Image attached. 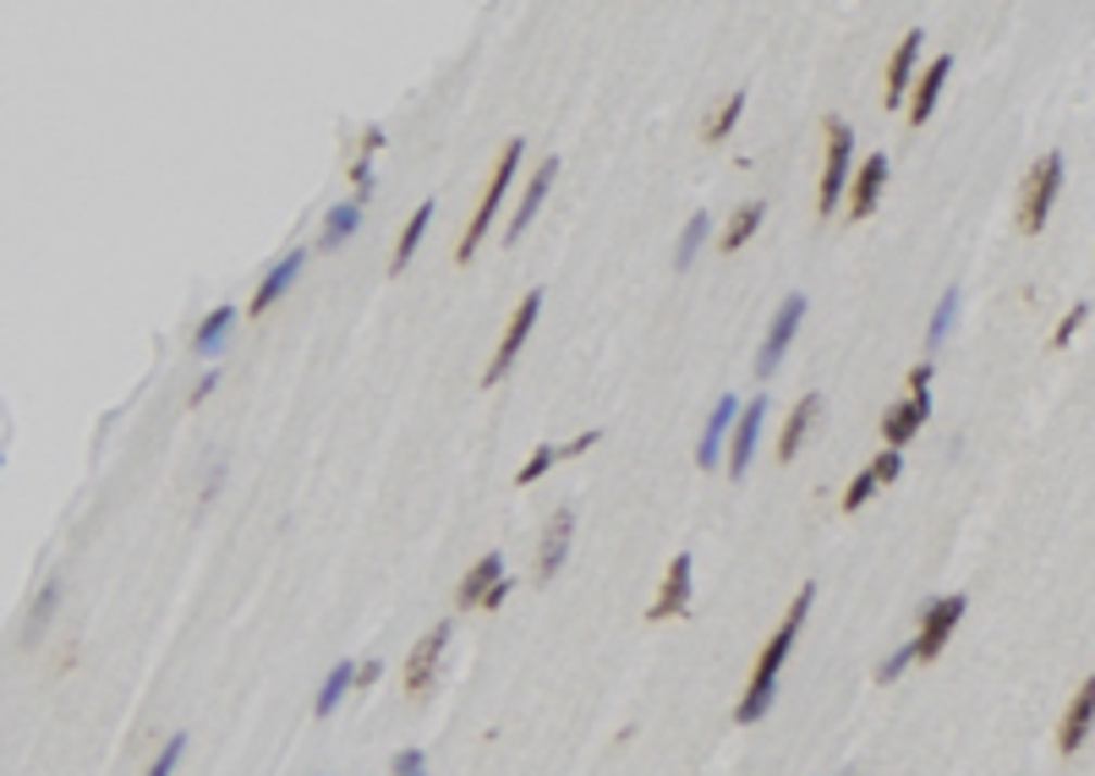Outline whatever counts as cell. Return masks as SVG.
I'll return each mask as SVG.
<instances>
[{"instance_id":"6da1fadb","label":"cell","mask_w":1095,"mask_h":776,"mask_svg":"<svg viewBox=\"0 0 1095 776\" xmlns=\"http://www.w3.org/2000/svg\"><path fill=\"white\" fill-rule=\"evenodd\" d=\"M515 165H520V137L504 142L499 165H493V176H488V187H482V203H477V214H471V225H466V236H461V246H455V263H471V257H477V246H482V236H488V225H493V214H499V203H504V187H509Z\"/></svg>"},{"instance_id":"7a4b0ae2","label":"cell","mask_w":1095,"mask_h":776,"mask_svg":"<svg viewBox=\"0 0 1095 776\" xmlns=\"http://www.w3.org/2000/svg\"><path fill=\"white\" fill-rule=\"evenodd\" d=\"M810 601H816V585H805V590H800V596L789 601L783 624L772 629V640H767V646H762V657H756V673H751V684H778V667H783V657L794 651V635H800V624H805Z\"/></svg>"},{"instance_id":"3957f363","label":"cell","mask_w":1095,"mask_h":776,"mask_svg":"<svg viewBox=\"0 0 1095 776\" xmlns=\"http://www.w3.org/2000/svg\"><path fill=\"white\" fill-rule=\"evenodd\" d=\"M849 165H855V137H849V120L828 115V170H821V192H816L821 214H833V208H839V198H844V187H849Z\"/></svg>"},{"instance_id":"277c9868","label":"cell","mask_w":1095,"mask_h":776,"mask_svg":"<svg viewBox=\"0 0 1095 776\" xmlns=\"http://www.w3.org/2000/svg\"><path fill=\"white\" fill-rule=\"evenodd\" d=\"M1057 187H1062V153H1046V160H1035L1030 187H1024V208H1019V230H1024V236H1035V230L1046 225Z\"/></svg>"},{"instance_id":"5b68a950","label":"cell","mask_w":1095,"mask_h":776,"mask_svg":"<svg viewBox=\"0 0 1095 776\" xmlns=\"http://www.w3.org/2000/svg\"><path fill=\"white\" fill-rule=\"evenodd\" d=\"M504 596H509V574H504V558H499V552L477 558V563L461 574V590H455L461 607H499Z\"/></svg>"},{"instance_id":"8992f818","label":"cell","mask_w":1095,"mask_h":776,"mask_svg":"<svg viewBox=\"0 0 1095 776\" xmlns=\"http://www.w3.org/2000/svg\"><path fill=\"white\" fill-rule=\"evenodd\" d=\"M444 646H450V624H433V629H428V635L417 640V651L405 657V695H411V700L433 689V678H439V662H444Z\"/></svg>"},{"instance_id":"52a82bcc","label":"cell","mask_w":1095,"mask_h":776,"mask_svg":"<svg viewBox=\"0 0 1095 776\" xmlns=\"http://www.w3.org/2000/svg\"><path fill=\"white\" fill-rule=\"evenodd\" d=\"M965 618V596H942V601H931L926 612H920V635H915V662H931L942 646H947V635H953V624Z\"/></svg>"},{"instance_id":"ba28073f","label":"cell","mask_w":1095,"mask_h":776,"mask_svg":"<svg viewBox=\"0 0 1095 776\" xmlns=\"http://www.w3.org/2000/svg\"><path fill=\"white\" fill-rule=\"evenodd\" d=\"M800 318H805V295H783L778 313H772V329H767V340H762V351H756V372H762V378L778 372V361H783V351H789Z\"/></svg>"},{"instance_id":"9c48e42d","label":"cell","mask_w":1095,"mask_h":776,"mask_svg":"<svg viewBox=\"0 0 1095 776\" xmlns=\"http://www.w3.org/2000/svg\"><path fill=\"white\" fill-rule=\"evenodd\" d=\"M537 306H542V290L520 295V306H515V318H509V329H504V340H499V351H493V361H488V372H482V389L504 383V367L515 361L520 340H526V334H531V323H537Z\"/></svg>"},{"instance_id":"30bf717a","label":"cell","mask_w":1095,"mask_h":776,"mask_svg":"<svg viewBox=\"0 0 1095 776\" xmlns=\"http://www.w3.org/2000/svg\"><path fill=\"white\" fill-rule=\"evenodd\" d=\"M684 607H691V552L668 558V574H663L657 601L646 607V618H652V624H663V618H679Z\"/></svg>"},{"instance_id":"8fae6325","label":"cell","mask_w":1095,"mask_h":776,"mask_svg":"<svg viewBox=\"0 0 1095 776\" xmlns=\"http://www.w3.org/2000/svg\"><path fill=\"white\" fill-rule=\"evenodd\" d=\"M570 536H576V509H554V520L542 531V547H537V580H554L565 569Z\"/></svg>"},{"instance_id":"7c38bea8","label":"cell","mask_w":1095,"mask_h":776,"mask_svg":"<svg viewBox=\"0 0 1095 776\" xmlns=\"http://www.w3.org/2000/svg\"><path fill=\"white\" fill-rule=\"evenodd\" d=\"M1090 722H1095V673L1073 689V700H1068V711H1062V727H1057V749L1073 754V749L1090 738Z\"/></svg>"},{"instance_id":"4fadbf2b","label":"cell","mask_w":1095,"mask_h":776,"mask_svg":"<svg viewBox=\"0 0 1095 776\" xmlns=\"http://www.w3.org/2000/svg\"><path fill=\"white\" fill-rule=\"evenodd\" d=\"M762 421H767V399H751L734 421V443H729V476H745L751 471V454H756V437H762Z\"/></svg>"},{"instance_id":"5bb4252c","label":"cell","mask_w":1095,"mask_h":776,"mask_svg":"<svg viewBox=\"0 0 1095 776\" xmlns=\"http://www.w3.org/2000/svg\"><path fill=\"white\" fill-rule=\"evenodd\" d=\"M302 263H307V252H286L280 263H274L268 273H263V284L252 290V301H247V318H257V313H268L274 301H280L286 290H291V279L302 273Z\"/></svg>"},{"instance_id":"9a60e30c","label":"cell","mask_w":1095,"mask_h":776,"mask_svg":"<svg viewBox=\"0 0 1095 776\" xmlns=\"http://www.w3.org/2000/svg\"><path fill=\"white\" fill-rule=\"evenodd\" d=\"M592 443H597V427L576 432L570 443H542V448H537V454H531V459L520 465V471H515V482H520V487H531V482H537V476H542V471H548V465H554V459H570V454H587Z\"/></svg>"},{"instance_id":"2e32d148","label":"cell","mask_w":1095,"mask_h":776,"mask_svg":"<svg viewBox=\"0 0 1095 776\" xmlns=\"http://www.w3.org/2000/svg\"><path fill=\"white\" fill-rule=\"evenodd\" d=\"M740 399L734 394H723L718 405H713V416H707V427H702V443H696V459L702 465H718V448H723V432H734V421H740Z\"/></svg>"},{"instance_id":"e0dca14e","label":"cell","mask_w":1095,"mask_h":776,"mask_svg":"<svg viewBox=\"0 0 1095 776\" xmlns=\"http://www.w3.org/2000/svg\"><path fill=\"white\" fill-rule=\"evenodd\" d=\"M888 187V153H871V160L860 165L855 187H849V219H866L877 208V192Z\"/></svg>"},{"instance_id":"ac0fdd59","label":"cell","mask_w":1095,"mask_h":776,"mask_svg":"<svg viewBox=\"0 0 1095 776\" xmlns=\"http://www.w3.org/2000/svg\"><path fill=\"white\" fill-rule=\"evenodd\" d=\"M915 55H920V28H909L904 44H898L893 61H888V88H882V104H888V110H898V99H904V88H909V77H915Z\"/></svg>"},{"instance_id":"d6986e66","label":"cell","mask_w":1095,"mask_h":776,"mask_svg":"<svg viewBox=\"0 0 1095 776\" xmlns=\"http://www.w3.org/2000/svg\"><path fill=\"white\" fill-rule=\"evenodd\" d=\"M816 416H821V394H800L794 410H789V421H783V432H778V459H794V454H800V443H805V432L816 427Z\"/></svg>"},{"instance_id":"ffe728a7","label":"cell","mask_w":1095,"mask_h":776,"mask_svg":"<svg viewBox=\"0 0 1095 776\" xmlns=\"http://www.w3.org/2000/svg\"><path fill=\"white\" fill-rule=\"evenodd\" d=\"M554 176H559V160H542L537 165V176H531V187H526V198H520V208H515V219H509V241H520V230L537 219V208H542V198H548V187H554Z\"/></svg>"},{"instance_id":"44dd1931","label":"cell","mask_w":1095,"mask_h":776,"mask_svg":"<svg viewBox=\"0 0 1095 776\" xmlns=\"http://www.w3.org/2000/svg\"><path fill=\"white\" fill-rule=\"evenodd\" d=\"M931 416V394H915L909 405H893V410H882V437H888V448H898V443H909L915 437V427Z\"/></svg>"},{"instance_id":"7402d4cb","label":"cell","mask_w":1095,"mask_h":776,"mask_svg":"<svg viewBox=\"0 0 1095 776\" xmlns=\"http://www.w3.org/2000/svg\"><path fill=\"white\" fill-rule=\"evenodd\" d=\"M947 72H953V61H947V55H936V61L920 72V82H915V93H909V126H920V120L931 115V104H936V93H942Z\"/></svg>"},{"instance_id":"603a6c76","label":"cell","mask_w":1095,"mask_h":776,"mask_svg":"<svg viewBox=\"0 0 1095 776\" xmlns=\"http://www.w3.org/2000/svg\"><path fill=\"white\" fill-rule=\"evenodd\" d=\"M762 214H767V203H740V208H734V219L723 225V246H718V252H740V246L756 236Z\"/></svg>"},{"instance_id":"cb8c5ba5","label":"cell","mask_w":1095,"mask_h":776,"mask_svg":"<svg viewBox=\"0 0 1095 776\" xmlns=\"http://www.w3.org/2000/svg\"><path fill=\"white\" fill-rule=\"evenodd\" d=\"M433 225V203H423L417 214L405 219V230H400V246H394V257H389V273H400L405 263H411V252H417V241H423V230Z\"/></svg>"},{"instance_id":"d4e9b609","label":"cell","mask_w":1095,"mask_h":776,"mask_svg":"<svg viewBox=\"0 0 1095 776\" xmlns=\"http://www.w3.org/2000/svg\"><path fill=\"white\" fill-rule=\"evenodd\" d=\"M351 684H356V662H335V673L324 678V689H318L313 711H318V716H329V711L345 700V689H351Z\"/></svg>"},{"instance_id":"484cf974","label":"cell","mask_w":1095,"mask_h":776,"mask_svg":"<svg viewBox=\"0 0 1095 776\" xmlns=\"http://www.w3.org/2000/svg\"><path fill=\"white\" fill-rule=\"evenodd\" d=\"M356 225H362V203H356V198H351V203H340V208H329V219H324V246L335 252V246H340V241H345Z\"/></svg>"},{"instance_id":"4316f807","label":"cell","mask_w":1095,"mask_h":776,"mask_svg":"<svg viewBox=\"0 0 1095 776\" xmlns=\"http://www.w3.org/2000/svg\"><path fill=\"white\" fill-rule=\"evenodd\" d=\"M740 110H745V93H729V99H723V104H718V110H713V115H707V126H702V137H707V142H723V137H729V131H734V120H740Z\"/></svg>"},{"instance_id":"83f0119b","label":"cell","mask_w":1095,"mask_h":776,"mask_svg":"<svg viewBox=\"0 0 1095 776\" xmlns=\"http://www.w3.org/2000/svg\"><path fill=\"white\" fill-rule=\"evenodd\" d=\"M230 323H236V306H214V313L198 323V340H192V345H198L203 356H209V351H219V340H225V329H230Z\"/></svg>"},{"instance_id":"f1b7e54d","label":"cell","mask_w":1095,"mask_h":776,"mask_svg":"<svg viewBox=\"0 0 1095 776\" xmlns=\"http://www.w3.org/2000/svg\"><path fill=\"white\" fill-rule=\"evenodd\" d=\"M702 241H707V214H691V219H684V230H679V246H674V268H691V257H696Z\"/></svg>"},{"instance_id":"f546056e","label":"cell","mask_w":1095,"mask_h":776,"mask_svg":"<svg viewBox=\"0 0 1095 776\" xmlns=\"http://www.w3.org/2000/svg\"><path fill=\"white\" fill-rule=\"evenodd\" d=\"M55 596H61V585L50 580V585L39 590V601H34V618H28V624H23V646H34V640H39V629L50 624V612H55Z\"/></svg>"},{"instance_id":"4dcf8cb0","label":"cell","mask_w":1095,"mask_h":776,"mask_svg":"<svg viewBox=\"0 0 1095 776\" xmlns=\"http://www.w3.org/2000/svg\"><path fill=\"white\" fill-rule=\"evenodd\" d=\"M953 318H958V290H947V295L936 301V313H931V329H926V340H931V345H942V340H947V329H953Z\"/></svg>"},{"instance_id":"1f68e13d","label":"cell","mask_w":1095,"mask_h":776,"mask_svg":"<svg viewBox=\"0 0 1095 776\" xmlns=\"http://www.w3.org/2000/svg\"><path fill=\"white\" fill-rule=\"evenodd\" d=\"M1084 318H1090V301H1073V313H1062V323L1052 329V351H1062V345L1079 334V323H1084Z\"/></svg>"},{"instance_id":"d6a6232c","label":"cell","mask_w":1095,"mask_h":776,"mask_svg":"<svg viewBox=\"0 0 1095 776\" xmlns=\"http://www.w3.org/2000/svg\"><path fill=\"white\" fill-rule=\"evenodd\" d=\"M877 487H882V482H877V476H871V465H866V471H860V476H855V482H849V487H844V509H849V514H855V509H860V504H866V498H871V493H877Z\"/></svg>"},{"instance_id":"836d02e7","label":"cell","mask_w":1095,"mask_h":776,"mask_svg":"<svg viewBox=\"0 0 1095 776\" xmlns=\"http://www.w3.org/2000/svg\"><path fill=\"white\" fill-rule=\"evenodd\" d=\"M181 754H187V733H176V738H171V743H165V749H160V760H154V765H149V776H171V771H176V760H181Z\"/></svg>"},{"instance_id":"e575fe53","label":"cell","mask_w":1095,"mask_h":776,"mask_svg":"<svg viewBox=\"0 0 1095 776\" xmlns=\"http://www.w3.org/2000/svg\"><path fill=\"white\" fill-rule=\"evenodd\" d=\"M898 471H904V459H898V448H882L877 459H871V476L888 487V482H898Z\"/></svg>"},{"instance_id":"d590c367","label":"cell","mask_w":1095,"mask_h":776,"mask_svg":"<svg viewBox=\"0 0 1095 776\" xmlns=\"http://www.w3.org/2000/svg\"><path fill=\"white\" fill-rule=\"evenodd\" d=\"M909 662H915V640H909V646H898V651H893V657H888V662L877 667V684H893V678H898V673H904Z\"/></svg>"},{"instance_id":"8d00e7d4","label":"cell","mask_w":1095,"mask_h":776,"mask_svg":"<svg viewBox=\"0 0 1095 776\" xmlns=\"http://www.w3.org/2000/svg\"><path fill=\"white\" fill-rule=\"evenodd\" d=\"M389 771H394V776H428V760H423V749H400Z\"/></svg>"},{"instance_id":"74e56055","label":"cell","mask_w":1095,"mask_h":776,"mask_svg":"<svg viewBox=\"0 0 1095 776\" xmlns=\"http://www.w3.org/2000/svg\"><path fill=\"white\" fill-rule=\"evenodd\" d=\"M915 394H931V367H926V361L909 367V399H915Z\"/></svg>"},{"instance_id":"f35d334b","label":"cell","mask_w":1095,"mask_h":776,"mask_svg":"<svg viewBox=\"0 0 1095 776\" xmlns=\"http://www.w3.org/2000/svg\"><path fill=\"white\" fill-rule=\"evenodd\" d=\"M214 383H219V378H214V372H203V378H198V389H192V405H198V399H209V394H214Z\"/></svg>"},{"instance_id":"ab89813d","label":"cell","mask_w":1095,"mask_h":776,"mask_svg":"<svg viewBox=\"0 0 1095 776\" xmlns=\"http://www.w3.org/2000/svg\"><path fill=\"white\" fill-rule=\"evenodd\" d=\"M356 684H378V662H362V667H356Z\"/></svg>"}]
</instances>
